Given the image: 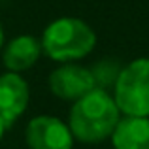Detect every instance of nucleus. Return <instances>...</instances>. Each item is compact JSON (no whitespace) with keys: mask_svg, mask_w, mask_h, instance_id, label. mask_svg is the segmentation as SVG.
I'll return each instance as SVG.
<instances>
[{"mask_svg":"<svg viewBox=\"0 0 149 149\" xmlns=\"http://www.w3.org/2000/svg\"><path fill=\"white\" fill-rule=\"evenodd\" d=\"M115 149H149V117H123L111 134Z\"/></svg>","mask_w":149,"mask_h":149,"instance_id":"7","label":"nucleus"},{"mask_svg":"<svg viewBox=\"0 0 149 149\" xmlns=\"http://www.w3.org/2000/svg\"><path fill=\"white\" fill-rule=\"evenodd\" d=\"M4 128H6V125H4L2 117H0V138H2V134H4Z\"/></svg>","mask_w":149,"mask_h":149,"instance_id":"9","label":"nucleus"},{"mask_svg":"<svg viewBox=\"0 0 149 149\" xmlns=\"http://www.w3.org/2000/svg\"><path fill=\"white\" fill-rule=\"evenodd\" d=\"M2 42H4V30H2V25H0V49H2Z\"/></svg>","mask_w":149,"mask_h":149,"instance_id":"10","label":"nucleus"},{"mask_svg":"<svg viewBox=\"0 0 149 149\" xmlns=\"http://www.w3.org/2000/svg\"><path fill=\"white\" fill-rule=\"evenodd\" d=\"M96 44L93 29L76 17H62L45 29L42 38V51L53 61H76L89 55Z\"/></svg>","mask_w":149,"mask_h":149,"instance_id":"2","label":"nucleus"},{"mask_svg":"<svg viewBox=\"0 0 149 149\" xmlns=\"http://www.w3.org/2000/svg\"><path fill=\"white\" fill-rule=\"evenodd\" d=\"M113 100L125 115L149 117V58H136L121 70Z\"/></svg>","mask_w":149,"mask_h":149,"instance_id":"3","label":"nucleus"},{"mask_svg":"<svg viewBox=\"0 0 149 149\" xmlns=\"http://www.w3.org/2000/svg\"><path fill=\"white\" fill-rule=\"evenodd\" d=\"M119 123V108L104 89H93L76 100L70 111V132L85 143H96L109 138Z\"/></svg>","mask_w":149,"mask_h":149,"instance_id":"1","label":"nucleus"},{"mask_svg":"<svg viewBox=\"0 0 149 149\" xmlns=\"http://www.w3.org/2000/svg\"><path fill=\"white\" fill-rule=\"evenodd\" d=\"M42 53V44L32 36H17L4 49V64L11 72H23L38 61Z\"/></svg>","mask_w":149,"mask_h":149,"instance_id":"8","label":"nucleus"},{"mask_svg":"<svg viewBox=\"0 0 149 149\" xmlns=\"http://www.w3.org/2000/svg\"><path fill=\"white\" fill-rule=\"evenodd\" d=\"M26 143L30 149H72L74 136L61 119L40 115L26 127Z\"/></svg>","mask_w":149,"mask_h":149,"instance_id":"4","label":"nucleus"},{"mask_svg":"<svg viewBox=\"0 0 149 149\" xmlns=\"http://www.w3.org/2000/svg\"><path fill=\"white\" fill-rule=\"evenodd\" d=\"M49 87L58 98L79 100L93 89H96V79L91 70L76 64H66L49 76Z\"/></svg>","mask_w":149,"mask_h":149,"instance_id":"5","label":"nucleus"},{"mask_svg":"<svg viewBox=\"0 0 149 149\" xmlns=\"http://www.w3.org/2000/svg\"><path fill=\"white\" fill-rule=\"evenodd\" d=\"M29 104V85L19 74L8 72L0 76V117L10 127Z\"/></svg>","mask_w":149,"mask_h":149,"instance_id":"6","label":"nucleus"}]
</instances>
